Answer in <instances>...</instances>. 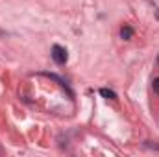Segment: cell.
<instances>
[{"instance_id": "277c9868", "label": "cell", "mask_w": 159, "mask_h": 157, "mask_svg": "<svg viewBox=\"0 0 159 157\" xmlns=\"http://www.w3.org/2000/svg\"><path fill=\"white\" fill-rule=\"evenodd\" d=\"M152 89H154V92H157V94H159V78L154 79V83H152Z\"/></svg>"}, {"instance_id": "8992f818", "label": "cell", "mask_w": 159, "mask_h": 157, "mask_svg": "<svg viewBox=\"0 0 159 157\" xmlns=\"http://www.w3.org/2000/svg\"><path fill=\"white\" fill-rule=\"evenodd\" d=\"M157 19H159V11H157Z\"/></svg>"}, {"instance_id": "3957f363", "label": "cell", "mask_w": 159, "mask_h": 157, "mask_svg": "<svg viewBox=\"0 0 159 157\" xmlns=\"http://www.w3.org/2000/svg\"><path fill=\"white\" fill-rule=\"evenodd\" d=\"M100 94H102L104 98H109V100H117V94H115L113 91H109V89H100Z\"/></svg>"}, {"instance_id": "7a4b0ae2", "label": "cell", "mask_w": 159, "mask_h": 157, "mask_svg": "<svg viewBox=\"0 0 159 157\" xmlns=\"http://www.w3.org/2000/svg\"><path fill=\"white\" fill-rule=\"evenodd\" d=\"M120 37L124 41H129L133 37V28H129V26H124L122 30H120Z\"/></svg>"}, {"instance_id": "5b68a950", "label": "cell", "mask_w": 159, "mask_h": 157, "mask_svg": "<svg viewBox=\"0 0 159 157\" xmlns=\"http://www.w3.org/2000/svg\"><path fill=\"white\" fill-rule=\"evenodd\" d=\"M157 63H159V56H157Z\"/></svg>"}, {"instance_id": "6da1fadb", "label": "cell", "mask_w": 159, "mask_h": 157, "mask_svg": "<svg viewBox=\"0 0 159 157\" xmlns=\"http://www.w3.org/2000/svg\"><path fill=\"white\" fill-rule=\"evenodd\" d=\"M52 59H54L57 65H65L67 59H69V52H67L63 46L54 44V46H52Z\"/></svg>"}]
</instances>
